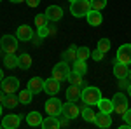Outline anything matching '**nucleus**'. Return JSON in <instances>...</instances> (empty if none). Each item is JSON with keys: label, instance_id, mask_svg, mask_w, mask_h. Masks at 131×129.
<instances>
[{"label": "nucleus", "instance_id": "obj_36", "mask_svg": "<svg viewBox=\"0 0 131 129\" xmlns=\"http://www.w3.org/2000/svg\"><path fill=\"white\" fill-rule=\"evenodd\" d=\"M122 117H124V120H126V124H128V126L131 127V108L126 110V113H124Z\"/></svg>", "mask_w": 131, "mask_h": 129}, {"label": "nucleus", "instance_id": "obj_29", "mask_svg": "<svg viewBox=\"0 0 131 129\" xmlns=\"http://www.w3.org/2000/svg\"><path fill=\"white\" fill-rule=\"evenodd\" d=\"M70 80L72 86H79V87H84V79H82V75H79V73H75V72H70V75H68V79Z\"/></svg>", "mask_w": 131, "mask_h": 129}, {"label": "nucleus", "instance_id": "obj_7", "mask_svg": "<svg viewBox=\"0 0 131 129\" xmlns=\"http://www.w3.org/2000/svg\"><path fill=\"white\" fill-rule=\"evenodd\" d=\"M44 108L47 112V115H54V117H58L61 113V108H63V105H61V101L58 98H49L46 101V105H44Z\"/></svg>", "mask_w": 131, "mask_h": 129}, {"label": "nucleus", "instance_id": "obj_9", "mask_svg": "<svg viewBox=\"0 0 131 129\" xmlns=\"http://www.w3.org/2000/svg\"><path fill=\"white\" fill-rule=\"evenodd\" d=\"M61 113H63V117H67L68 120H72V119H75V117H79L81 108H79V107H77L73 101H68V103H65V105H63Z\"/></svg>", "mask_w": 131, "mask_h": 129}, {"label": "nucleus", "instance_id": "obj_16", "mask_svg": "<svg viewBox=\"0 0 131 129\" xmlns=\"http://www.w3.org/2000/svg\"><path fill=\"white\" fill-rule=\"evenodd\" d=\"M82 98V89L79 87V86H72L67 89V99L68 101H73V103H77L79 99Z\"/></svg>", "mask_w": 131, "mask_h": 129}, {"label": "nucleus", "instance_id": "obj_44", "mask_svg": "<svg viewBox=\"0 0 131 129\" xmlns=\"http://www.w3.org/2000/svg\"><path fill=\"white\" fill-rule=\"evenodd\" d=\"M0 127H4V126H2V122H0Z\"/></svg>", "mask_w": 131, "mask_h": 129}, {"label": "nucleus", "instance_id": "obj_10", "mask_svg": "<svg viewBox=\"0 0 131 129\" xmlns=\"http://www.w3.org/2000/svg\"><path fill=\"white\" fill-rule=\"evenodd\" d=\"M21 117L23 115H16V113H10V115H5L2 119V126L5 129H16L21 126Z\"/></svg>", "mask_w": 131, "mask_h": 129}, {"label": "nucleus", "instance_id": "obj_41", "mask_svg": "<svg viewBox=\"0 0 131 129\" xmlns=\"http://www.w3.org/2000/svg\"><path fill=\"white\" fill-rule=\"evenodd\" d=\"M128 94L131 96V82H129V86H128Z\"/></svg>", "mask_w": 131, "mask_h": 129}, {"label": "nucleus", "instance_id": "obj_39", "mask_svg": "<svg viewBox=\"0 0 131 129\" xmlns=\"http://www.w3.org/2000/svg\"><path fill=\"white\" fill-rule=\"evenodd\" d=\"M9 2H12V4H21V2H25V0H9Z\"/></svg>", "mask_w": 131, "mask_h": 129}, {"label": "nucleus", "instance_id": "obj_26", "mask_svg": "<svg viewBox=\"0 0 131 129\" xmlns=\"http://www.w3.org/2000/svg\"><path fill=\"white\" fill-rule=\"evenodd\" d=\"M98 107H100V112H105V113H112V112H114V103H112V99L101 98L100 103H98Z\"/></svg>", "mask_w": 131, "mask_h": 129}, {"label": "nucleus", "instance_id": "obj_17", "mask_svg": "<svg viewBox=\"0 0 131 129\" xmlns=\"http://www.w3.org/2000/svg\"><path fill=\"white\" fill-rule=\"evenodd\" d=\"M28 89L33 92V94H39L44 91V80L40 77H33V79L28 80Z\"/></svg>", "mask_w": 131, "mask_h": 129}, {"label": "nucleus", "instance_id": "obj_40", "mask_svg": "<svg viewBox=\"0 0 131 129\" xmlns=\"http://www.w3.org/2000/svg\"><path fill=\"white\" fill-rule=\"evenodd\" d=\"M2 79H4V70L0 68V82H2Z\"/></svg>", "mask_w": 131, "mask_h": 129}, {"label": "nucleus", "instance_id": "obj_31", "mask_svg": "<svg viewBox=\"0 0 131 129\" xmlns=\"http://www.w3.org/2000/svg\"><path fill=\"white\" fill-rule=\"evenodd\" d=\"M47 16H46V12L44 14H37L35 16V25H37V28H40V26H47Z\"/></svg>", "mask_w": 131, "mask_h": 129}, {"label": "nucleus", "instance_id": "obj_28", "mask_svg": "<svg viewBox=\"0 0 131 129\" xmlns=\"http://www.w3.org/2000/svg\"><path fill=\"white\" fill-rule=\"evenodd\" d=\"M81 113H82V119L86 120V122H94V117H96V113L91 110L89 105H86V107L81 110Z\"/></svg>", "mask_w": 131, "mask_h": 129}, {"label": "nucleus", "instance_id": "obj_32", "mask_svg": "<svg viewBox=\"0 0 131 129\" xmlns=\"http://www.w3.org/2000/svg\"><path fill=\"white\" fill-rule=\"evenodd\" d=\"M91 56V52H89V49L88 47H77V60H88Z\"/></svg>", "mask_w": 131, "mask_h": 129}, {"label": "nucleus", "instance_id": "obj_2", "mask_svg": "<svg viewBox=\"0 0 131 129\" xmlns=\"http://www.w3.org/2000/svg\"><path fill=\"white\" fill-rule=\"evenodd\" d=\"M91 10V2L89 0H73L70 2V12L75 18H82Z\"/></svg>", "mask_w": 131, "mask_h": 129}, {"label": "nucleus", "instance_id": "obj_20", "mask_svg": "<svg viewBox=\"0 0 131 129\" xmlns=\"http://www.w3.org/2000/svg\"><path fill=\"white\" fill-rule=\"evenodd\" d=\"M18 58H19V61H18V66H19L21 70H28V68L31 66V63H33V60H31V56L28 54V52H23V54H19Z\"/></svg>", "mask_w": 131, "mask_h": 129}, {"label": "nucleus", "instance_id": "obj_42", "mask_svg": "<svg viewBox=\"0 0 131 129\" xmlns=\"http://www.w3.org/2000/svg\"><path fill=\"white\" fill-rule=\"evenodd\" d=\"M128 79H129V82H131V70H129V73H128Z\"/></svg>", "mask_w": 131, "mask_h": 129}, {"label": "nucleus", "instance_id": "obj_30", "mask_svg": "<svg viewBox=\"0 0 131 129\" xmlns=\"http://www.w3.org/2000/svg\"><path fill=\"white\" fill-rule=\"evenodd\" d=\"M96 47L107 54V52L110 51V40H108V39H100V40H98V45H96Z\"/></svg>", "mask_w": 131, "mask_h": 129}, {"label": "nucleus", "instance_id": "obj_46", "mask_svg": "<svg viewBox=\"0 0 131 129\" xmlns=\"http://www.w3.org/2000/svg\"><path fill=\"white\" fill-rule=\"evenodd\" d=\"M0 2H2V0H0Z\"/></svg>", "mask_w": 131, "mask_h": 129}, {"label": "nucleus", "instance_id": "obj_4", "mask_svg": "<svg viewBox=\"0 0 131 129\" xmlns=\"http://www.w3.org/2000/svg\"><path fill=\"white\" fill-rule=\"evenodd\" d=\"M112 103H114V112H115L117 115H124L126 110L129 108L128 98H126V94H122V92H115L114 98H112Z\"/></svg>", "mask_w": 131, "mask_h": 129}, {"label": "nucleus", "instance_id": "obj_25", "mask_svg": "<svg viewBox=\"0 0 131 129\" xmlns=\"http://www.w3.org/2000/svg\"><path fill=\"white\" fill-rule=\"evenodd\" d=\"M18 98H19V103H21V105H30V103H31V98H33V92L26 87V89L19 91V96H18Z\"/></svg>", "mask_w": 131, "mask_h": 129}, {"label": "nucleus", "instance_id": "obj_8", "mask_svg": "<svg viewBox=\"0 0 131 129\" xmlns=\"http://www.w3.org/2000/svg\"><path fill=\"white\" fill-rule=\"evenodd\" d=\"M115 61L124 63V65H129V63H131V44H122L121 47L117 49Z\"/></svg>", "mask_w": 131, "mask_h": 129}, {"label": "nucleus", "instance_id": "obj_37", "mask_svg": "<svg viewBox=\"0 0 131 129\" xmlns=\"http://www.w3.org/2000/svg\"><path fill=\"white\" fill-rule=\"evenodd\" d=\"M25 2L28 7H39V4H40V0H25Z\"/></svg>", "mask_w": 131, "mask_h": 129}, {"label": "nucleus", "instance_id": "obj_19", "mask_svg": "<svg viewBox=\"0 0 131 129\" xmlns=\"http://www.w3.org/2000/svg\"><path fill=\"white\" fill-rule=\"evenodd\" d=\"M40 126H42L44 129H60V127H61V124H60V120H58V117H54V115L44 117Z\"/></svg>", "mask_w": 131, "mask_h": 129}, {"label": "nucleus", "instance_id": "obj_35", "mask_svg": "<svg viewBox=\"0 0 131 129\" xmlns=\"http://www.w3.org/2000/svg\"><path fill=\"white\" fill-rule=\"evenodd\" d=\"M37 35H39L40 39L47 37V35H49V28H47V26H40V28H39V31H37Z\"/></svg>", "mask_w": 131, "mask_h": 129}, {"label": "nucleus", "instance_id": "obj_6", "mask_svg": "<svg viewBox=\"0 0 131 129\" xmlns=\"http://www.w3.org/2000/svg\"><path fill=\"white\" fill-rule=\"evenodd\" d=\"M0 84H2L0 89L4 91L5 94H16V91L19 89V80L16 77H5V79H2Z\"/></svg>", "mask_w": 131, "mask_h": 129}, {"label": "nucleus", "instance_id": "obj_27", "mask_svg": "<svg viewBox=\"0 0 131 129\" xmlns=\"http://www.w3.org/2000/svg\"><path fill=\"white\" fill-rule=\"evenodd\" d=\"M18 103H19V98H18L16 94H7L2 105H4L5 108H14V107H18Z\"/></svg>", "mask_w": 131, "mask_h": 129}, {"label": "nucleus", "instance_id": "obj_43", "mask_svg": "<svg viewBox=\"0 0 131 129\" xmlns=\"http://www.w3.org/2000/svg\"><path fill=\"white\" fill-rule=\"evenodd\" d=\"M2 107H4V105H2V103H0V117H2Z\"/></svg>", "mask_w": 131, "mask_h": 129}, {"label": "nucleus", "instance_id": "obj_18", "mask_svg": "<svg viewBox=\"0 0 131 129\" xmlns=\"http://www.w3.org/2000/svg\"><path fill=\"white\" fill-rule=\"evenodd\" d=\"M128 73H129L128 65L115 61V65H114V75H115V79H126V77H128Z\"/></svg>", "mask_w": 131, "mask_h": 129}, {"label": "nucleus", "instance_id": "obj_14", "mask_svg": "<svg viewBox=\"0 0 131 129\" xmlns=\"http://www.w3.org/2000/svg\"><path fill=\"white\" fill-rule=\"evenodd\" d=\"M94 124L98 126V127H110L112 126V117L110 113H105V112H100V113H96V117H94Z\"/></svg>", "mask_w": 131, "mask_h": 129}, {"label": "nucleus", "instance_id": "obj_13", "mask_svg": "<svg viewBox=\"0 0 131 129\" xmlns=\"http://www.w3.org/2000/svg\"><path fill=\"white\" fill-rule=\"evenodd\" d=\"M46 16H47V19L49 21H60L63 19V9H61L60 5H49L47 10H46Z\"/></svg>", "mask_w": 131, "mask_h": 129}, {"label": "nucleus", "instance_id": "obj_5", "mask_svg": "<svg viewBox=\"0 0 131 129\" xmlns=\"http://www.w3.org/2000/svg\"><path fill=\"white\" fill-rule=\"evenodd\" d=\"M68 75H70V68H68V63H67V61H61V63H58V65L52 68V79L60 80V82L67 80Z\"/></svg>", "mask_w": 131, "mask_h": 129}, {"label": "nucleus", "instance_id": "obj_34", "mask_svg": "<svg viewBox=\"0 0 131 129\" xmlns=\"http://www.w3.org/2000/svg\"><path fill=\"white\" fill-rule=\"evenodd\" d=\"M103 56H105V52H103V51H100L98 47L91 52V58H93L94 61H101V60H103Z\"/></svg>", "mask_w": 131, "mask_h": 129}, {"label": "nucleus", "instance_id": "obj_33", "mask_svg": "<svg viewBox=\"0 0 131 129\" xmlns=\"http://www.w3.org/2000/svg\"><path fill=\"white\" fill-rule=\"evenodd\" d=\"M91 2V9L94 10H103L107 5V0H89Z\"/></svg>", "mask_w": 131, "mask_h": 129}, {"label": "nucleus", "instance_id": "obj_12", "mask_svg": "<svg viewBox=\"0 0 131 129\" xmlns=\"http://www.w3.org/2000/svg\"><path fill=\"white\" fill-rule=\"evenodd\" d=\"M16 37H18V40H21V42H28V40H31L33 39V30H31V26H28V25H21V26H18Z\"/></svg>", "mask_w": 131, "mask_h": 129}, {"label": "nucleus", "instance_id": "obj_15", "mask_svg": "<svg viewBox=\"0 0 131 129\" xmlns=\"http://www.w3.org/2000/svg\"><path fill=\"white\" fill-rule=\"evenodd\" d=\"M86 19L89 23L91 26H100L101 23H103V16H101V10H94L91 9L88 14H86Z\"/></svg>", "mask_w": 131, "mask_h": 129}, {"label": "nucleus", "instance_id": "obj_22", "mask_svg": "<svg viewBox=\"0 0 131 129\" xmlns=\"http://www.w3.org/2000/svg\"><path fill=\"white\" fill-rule=\"evenodd\" d=\"M18 61L19 58L16 56V54H4V65H5V68H18Z\"/></svg>", "mask_w": 131, "mask_h": 129}, {"label": "nucleus", "instance_id": "obj_45", "mask_svg": "<svg viewBox=\"0 0 131 129\" xmlns=\"http://www.w3.org/2000/svg\"><path fill=\"white\" fill-rule=\"evenodd\" d=\"M68 2H73V0H68Z\"/></svg>", "mask_w": 131, "mask_h": 129}, {"label": "nucleus", "instance_id": "obj_38", "mask_svg": "<svg viewBox=\"0 0 131 129\" xmlns=\"http://www.w3.org/2000/svg\"><path fill=\"white\" fill-rule=\"evenodd\" d=\"M5 96H7V94H5L4 91L0 89V103H4V99H5Z\"/></svg>", "mask_w": 131, "mask_h": 129}, {"label": "nucleus", "instance_id": "obj_23", "mask_svg": "<svg viewBox=\"0 0 131 129\" xmlns=\"http://www.w3.org/2000/svg\"><path fill=\"white\" fill-rule=\"evenodd\" d=\"M75 60H77V45H70L68 49L63 52V61H67V63H73Z\"/></svg>", "mask_w": 131, "mask_h": 129}, {"label": "nucleus", "instance_id": "obj_3", "mask_svg": "<svg viewBox=\"0 0 131 129\" xmlns=\"http://www.w3.org/2000/svg\"><path fill=\"white\" fill-rule=\"evenodd\" d=\"M0 51L4 54H16V51H18V37L4 35L0 39Z\"/></svg>", "mask_w": 131, "mask_h": 129}, {"label": "nucleus", "instance_id": "obj_11", "mask_svg": "<svg viewBox=\"0 0 131 129\" xmlns=\"http://www.w3.org/2000/svg\"><path fill=\"white\" fill-rule=\"evenodd\" d=\"M61 89V82L60 80H56V79H47V80H44V91L47 92V94H51V96H56L58 92H60Z\"/></svg>", "mask_w": 131, "mask_h": 129}, {"label": "nucleus", "instance_id": "obj_1", "mask_svg": "<svg viewBox=\"0 0 131 129\" xmlns=\"http://www.w3.org/2000/svg\"><path fill=\"white\" fill-rule=\"evenodd\" d=\"M82 101L86 103V105H89V107H93V105H98L101 99V92L98 87H93V86H86L84 89H82Z\"/></svg>", "mask_w": 131, "mask_h": 129}, {"label": "nucleus", "instance_id": "obj_21", "mask_svg": "<svg viewBox=\"0 0 131 129\" xmlns=\"http://www.w3.org/2000/svg\"><path fill=\"white\" fill-rule=\"evenodd\" d=\"M42 117L39 112H30L28 115H26V122H28V126H31V127H35V126H40L42 124Z\"/></svg>", "mask_w": 131, "mask_h": 129}, {"label": "nucleus", "instance_id": "obj_24", "mask_svg": "<svg viewBox=\"0 0 131 129\" xmlns=\"http://www.w3.org/2000/svg\"><path fill=\"white\" fill-rule=\"evenodd\" d=\"M72 72H75V73H79V75H84V73L88 72L86 61L84 60H75L73 63H72Z\"/></svg>", "mask_w": 131, "mask_h": 129}]
</instances>
